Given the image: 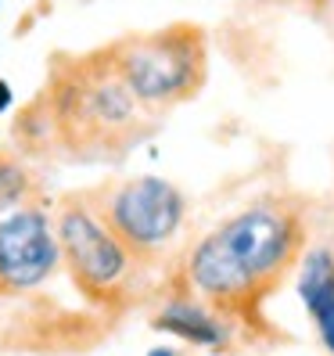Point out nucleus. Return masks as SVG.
<instances>
[{
	"mask_svg": "<svg viewBox=\"0 0 334 356\" xmlns=\"http://www.w3.org/2000/svg\"><path fill=\"white\" fill-rule=\"evenodd\" d=\"M36 104L47 122V159L54 162H122L162 127V115L144 108L115 76L104 47L54 54Z\"/></svg>",
	"mask_w": 334,
	"mask_h": 356,
	"instance_id": "nucleus-2",
	"label": "nucleus"
},
{
	"mask_svg": "<svg viewBox=\"0 0 334 356\" xmlns=\"http://www.w3.org/2000/svg\"><path fill=\"white\" fill-rule=\"evenodd\" d=\"M108 230L122 241L140 270H155L176 248L187 223V195L173 180L155 173H137L87 187Z\"/></svg>",
	"mask_w": 334,
	"mask_h": 356,
	"instance_id": "nucleus-5",
	"label": "nucleus"
},
{
	"mask_svg": "<svg viewBox=\"0 0 334 356\" xmlns=\"http://www.w3.org/2000/svg\"><path fill=\"white\" fill-rule=\"evenodd\" d=\"M299 299L324 349L334 356V245H312L299 259Z\"/></svg>",
	"mask_w": 334,
	"mask_h": 356,
	"instance_id": "nucleus-7",
	"label": "nucleus"
},
{
	"mask_svg": "<svg viewBox=\"0 0 334 356\" xmlns=\"http://www.w3.org/2000/svg\"><path fill=\"white\" fill-rule=\"evenodd\" d=\"M40 198H51V195H47L44 177L36 173V165L22 152L0 148V216Z\"/></svg>",
	"mask_w": 334,
	"mask_h": 356,
	"instance_id": "nucleus-9",
	"label": "nucleus"
},
{
	"mask_svg": "<svg viewBox=\"0 0 334 356\" xmlns=\"http://www.w3.org/2000/svg\"><path fill=\"white\" fill-rule=\"evenodd\" d=\"M115 76L155 115L194 101L208 83V33L198 22H169L104 44Z\"/></svg>",
	"mask_w": 334,
	"mask_h": 356,
	"instance_id": "nucleus-3",
	"label": "nucleus"
},
{
	"mask_svg": "<svg viewBox=\"0 0 334 356\" xmlns=\"http://www.w3.org/2000/svg\"><path fill=\"white\" fill-rule=\"evenodd\" d=\"M51 205V198H40L0 216V299L44 288L61 270Z\"/></svg>",
	"mask_w": 334,
	"mask_h": 356,
	"instance_id": "nucleus-6",
	"label": "nucleus"
},
{
	"mask_svg": "<svg viewBox=\"0 0 334 356\" xmlns=\"http://www.w3.org/2000/svg\"><path fill=\"white\" fill-rule=\"evenodd\" d=\"M148 356H176V349H169V346H162V349H151Z\"/></svg>",
	"mask_w": 334,
	"mask_h": 356,
	"instance_id": "nucleus-11",
	"label": "nucleus"
},
{
	"mask_svg": "<svg viewBox=\"0 0 334 356\" xmlns=\"http://www.w3.org/2000/svg\"><path fill=\"white\" fill-rule=\"evenodd\" d=\"M0 11H4V0H0Z\"/></svg>",
	"mask_w": 334,
	"mask_h": 356,
	"instance_id": "nucleus-12",
	"label": "nucleus"
},
{
	"mask_svg": "<svg viewBox=\"0 0 334 356\" xmlns=\"http://www.w3.org/2000/svg\"><path fill=\"white\" fill-rule=\"evenodd\" d=\"M151 327L176 334L180 342H191L198 349H223L231 342V324L191 296H173L151 317Z\"/></svg>",
	"mask_w": 334,
	"mask_h": 356,
	"instance_id": "nucleus-8",
	"label": "nucleus"
},
{
	"mask_svg": "<svg viewBox=\"0 0 334 356\" xmlns=\"http://www.w3.org/2000/svg\"><path fill=\"white\" fill-rule=\"evenodd\" d=\"M306 245V205L284 191L256 195L194 241L180 266L183 296L231 327H259L266 299L299 266Z\"/></svg>",
	"mask_w": 334,
	"mask_h": 356,
	"instance_id": "nucleus-1",
	"label": "nucleus"
},
{
	"mask_svg": "<svg viewBox=\"0 0 334 356\" xmlns=\"http://www.w3.org/2000/svg\"><path fill=\"white\" fill-rule=\"evenodd\" d=\"M51 213L61 248V266H65L76 291L94 306H122L133 296L140 266L108 230L90 191L83 187V191L61 195L51 205Z\"/></svg>",
	"mask_w": 334,
	"mask_h": 356,
	"instance_id": "nucleus-4",
	"label": "nucleus"
},
{
	"mask_svg": "<svg viewBox=\"0 0 334 356\" xmlns=\"http://www.w3.org/2000/svg\"><path fill=\"white\" fill-rule=\"evenodd\" d=\"M15 104V94H11V83L8 79H0V115H4L8 108Z\"/></svg>",
	"mask_w": 334,
	"mask_h": 356,
	"instance_id": "nucleus-10",
	"label": "nucleus"
},
{
	"mask_svg": "<svg viewBox=\"0 0 334 356\" xmlns=\"http://www.w3.org/2000/svg\"><path fill=\"white\" fill-rule=\"evenodd\" d=\"M331 8H334V4H331Z\"/></svg>",
	"mask_w": 334,
	"mask_h": 356,
	"instance_id": "nucleus-13",
	"label": "nucleus"
}]
</instances>
